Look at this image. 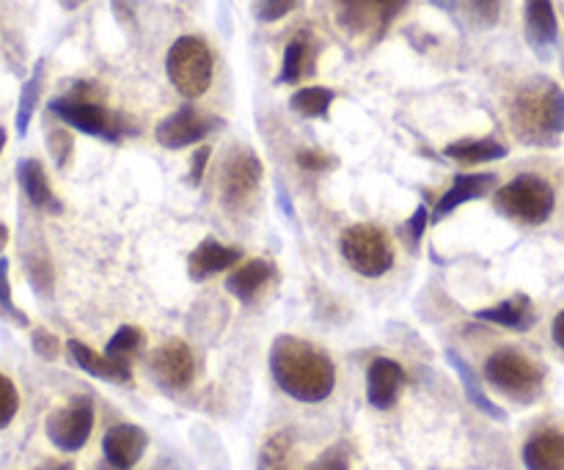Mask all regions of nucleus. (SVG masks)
<instances>
[{
    "mask_svg": "<svg viewBox=\"0 0 564 470\" xmlns=\"http://www.w3.org/2000/svg\"><path fill=\"white\" fill-rule=\"evenodd\" d=\"M297 9V0H253V14L259 22H279Z\"/></svg>",
    "mask_w": 564,
    "mask_h": 470,
    "instance_id": "obj_34",
    "label": "nucleus"
},
{
    "mask_svg": "<svg viewBox=\"0 0 564 470\" xmlns=\"http://www.w3.org/2000/svg\"><path fill=\"white\" fill-rule=\"evenodd\" d=\"M306 470H350V457H347L345 446H334L330 451L319 455Z\"/></svg>",
    "mask_w": 564,
    "mask_h": 470,
    "instance_id": "obj_38",
    "label": "nucleus"
},
{
    "mask_svg": "<svg viewBox=\"0 0 564 470\" xmlns=\"http://www.w3.org/2000/svg\"><path fill=\"white\" fill-rule=\"evenodd\" d=\"M36 470H75V466L72 462H44Z\"/></svg>",
    "mask_w": 564,
    "mask_h": 470,
    "instance_id": "obj_42",
    "label": "nucleus"
},
{
    "mask_svg": "<svg viewBox=\"0 0 564 470\" xmlns=\"http://www.w3.org/2000/svg\"><path fill=\"white\" fill-rule=\"evenodd\" d=\"M485 380L494 385L499 394L510 396V400L521 402V405H532L543 391V369L527 358L523 352L496 350L485 363Z\"/></svg>",
    "mask_w": 564,
    "mask_h": 470,
    "instance_id": "obj_5",
    "label": "nucleus"
},
{
    "mask_svg": "<svg viewBox=\"0 0 564 470\" xmlns=\"http://www.w3.org/2000/svg\"><path fill=\"white\" fill-rule=\"evenodd\" d=\"M213 50L202 36H180L169 50L165 72L176 91L185 99H198L213 83Z\"/></svg>",
    "mask_w": 564,
    "mask_h": 470,
    "instance_id": "obj_4",
    "label": "nucleus"
},
{
    "mask_svg": "<svg viewBox=\"0 0 564 470\" xmlns=\"http://www.w3.org/2000/svg\"><path fill=\"white\" fill-rule=\"evenodd\" d=\"M446 361H449V367L455 369L457 378H460V385H463V391H466L468 402H471V405L477 407V411H482L485 416L496 418V422H505L507 413L501 411V407L496 405V402L490 400L488 394H485V389H482V383H479L477 372H474V369L468 367V363L463 361V358L457 356V352H452V350H446Z\"/></svg>",
    "mask_w": 564,
    "mask_h": 470,
    "instance_id": "obj_22",
    "label": "nucleus"
},
{
    "mask_svg": "<svg viewBox=\"0 0 564 470\" xmlns=\"http://www.w3.org/2000/svg\"><path fill=\"white\" fill-rule=\"evenodd\" d=\"M494 204L505 218L523 226H543L554 215V187L538 174H521L494 193Z\"/></svg>",
    "mask_w": 564,
    "mask_h": 470,
    "instance_id": "obj_3",
    "label": "nucleus"
},
{
    "mask_svg": "<svg viewBox=\"0 0 564 470\" xmlns=\"http://www.w3.org/2000/svg\"><path fill=\"white\" fill-rule=\"evenodd\" d=\"M512 130L521 141L538 143L564 132V91L551 80H532L512 99Z\"/></svg>",
    "mask_w": 564,
    "mask_h": 470,
    "instance_id": "obj_2",
    "label": "nucleus"
},
{
    "mask_svg": "<svg viewBox=\"0 0 564 470\" xmlns=\"http://www.w3.org/2000/svg\"><path fill=\"white\" fill-rule=\"evenodd\" d=\"M270 372L275 385L303 405H319L334 394L336 367L319 347L297 339L279 336L270 347Z\"/></svg>",
    "mask_w": 564,
    "mask_h": 470,
    "instance_id": "obj_1",
    "label": "nucleus"
},
{
    "mask_svg": "<svg viewBox=\"0 0 564 470\" xmlns=\"http://www.w3.org/2000/svg\"><path fill=\"white\" fill-rule=\"evenodd\" d=\"M17 179H20V187L22 193H25L28 201H31V207L42 209V212H50V215L64 212V204L58 201V196H55L53 187H50L47 174H44V165L39 163V160L33 157L20 160V165H17Z\"/></svg>",
    "mask_w": 564,
    "mask_h": 470,
    "instance_id": "obj_17",
    "label": "nucleus"
},
{
    "mask_svg": "<svg viewBox=\"0 0 564 470\" xmlns=\"http://www.w3.org/2000/svg\"><path fill=\"white\" fill-rule=\"evenodd\" d=\"M273 278V262H268V259H251V262L240 264V267L226 278V289H229L240 303H253L264 289H268V284Z\"/></svg>",
    "mask_w": 564,
    "mask_h": 470,
    "instance_id": "obj_19",
    "label": "nucleus"
},
{
    "mask_svg": "<svg viewBox=\"0 0 564 470\" xmlns=\"http://www.w3.org/2000/svg\"><path fill=\"white\" fill-rule=\"evenodd\" d=\"M408 383L405 369L391 358H375L367 372V402L375 411H391Z\"/></svg>",
    "mask_w": 564,
    "mask_h": 470,
    "instance_id": "obj_13",
    "label": "nucleus"
},
{
    "mask_svg": "<svg viewBox=\"0 0 564 470\" xmlns=\"http://www.w3.org/2000/svg\"><path fill=\"white\" fill-rule=\"evenodd\" d=\"M264 168L257 154L246 146H237L226 154V163L220 168V201L226 209H242L251 204L259 193Z\"/></svg>",
    "mask_w": 564,
    "mask_h": 470,
    "instance_id": "obj_8",
    "label": "nucleus"
},
{
    "mask_svg": "<svg viewBox=\"0 0 564 470\" xmlns=\"http://www.w3.org/2000/svg\"><path fill=\"white\" fill-rule=\"evenodd\" d=\"M50 113L58 116L64 124L75 127L77 132H86V135L102 138V141H119L127 132L124 121L116 113H110L108 108H102L94 99H83L69 94V97H58L50 102Z\"/></svg>",
    "mask_w": 564,
    "mask_h": 470,
    "instance_id": "obj_7",
    "label": "nucleus"
},
{
    "mask_svg": "<svg viewBox=\"0 0 564 470\" xmlns=\"http://www.w3.org/2000/svg\"><path fill=\"white\" fill-rule=\"evenodd\" d=\"M494 182H496L494 174H460V176H455V182H452L449 190H446L444 196H441V201L435 204L433 220L449 218V215L455 212L457 207L474 201V198H482L485 193L494 187Z\"/></svg>",
    "mask_w": 564,
    "mask_h": 470,
    "instance_id": "obj_20",
    "label": "nucleus"
},
{
    "mask_svg": "<svg viewBox=\"0 0 564 470\" xmlns=\"http://www.w3.org/2000/svg\"><path fill=\"white\" fill-rule=\"evenodd\" d=\"M0 317L6 323L17 325V328H28V317L14 306V297H11V284H9V259L0 256Z\"/></svg>",
    "mask_w": 564,
    "mask_h": 470,
    "instance_id": "obj_31",
    "label": "nucleus"
},
{
    "mask_svg": "<svg viewBox=\"0 0 564 470\" xmlns=\"http://www.w3.org/2000/svg\"><path fill=\"white\" fill-rule=\"evenodd\" d=\"M242 259V248L226 245V242L215 240V237H207L196 245V251L187 256V275L196 284H204V281L215 278L218 273H226V270L235 267Z\"/></svg>",
    "mask_w": 564,
    "mask_h": 470,
    "instance_id": "obj_14",
    "label": "nucleus"
},
{
    "mask_svg": "<svg viewBox=\"0 0 564 470\" xmlns=\"http://www.w3.org/2000/svg\"><path fill=\"white\" fill-rule=\"evenodd\" d=\"M31 345H33V352H36L39 358H44V361H55V358L61 356L58 336H53L50 330H44V328L33 330Z\"/></svg>",
    "mask_w": 564,
    "mask_h": 470,
    "instance_id": "obj_36",
    "label": "nucleus"
},
{
    "mask_svg": "<svg viewBox=\"0 0 564 470\" xmlns=\"http://www.w3.org/2000/svg\"><path fill=\"white\" fill-rule=\"evenodd\" d=\"M224 121L218 116H209L196 110L193 105H185V108L174 110L171 116H165L158 127H154V138H158L160 146L165 149H187L202 143L204 138L213 135L215 130H220Z\"/></svg>",
    "mask_w": 564,
    "mask_h": 470,
    "instance_id": "obj_10",
    "label": "nucleus"
},
{
    "mask_svg": "<svg viewBox=\"0 0 564 470\" xmlns=\"http://www.w3.org/2000/svg\"><path fill=\"white\" fill-rule=\"evenodd\" d=\"M430 3L438 6V9H452V6H455V3H452V0H430Z\"/></svg>",
    "mask_w": 564,
    "mask_h": 470,
    "instance_id": "obj_45",
    "label": "nucleus"
},
{
    "mask_svg": "<svg viewBox=\"0 0 564 470\" xmlns=\"http://www.w3.org/2000/svg\"><path fill=\"white\" fill-rule=\"evenodd\" d=\"M427 223H430V212H427V207H424V204H419L416 212H413V215H411V220H408V223H405L408 245L416 248L419 242H422L424 229H427Z\"/></svg>",
    "mask_w": 564,
    "mask_h": 470,
    "instance_id": "obj_39",
    "label": "nucleus"
},
{
    "mask_svg": "<svg viewBox=\"0 0 564 470\" xmlns=\"http://www.w3.org/2000/svg\"><path fill=\"white\" fill-rule=\"evenodd\" d=\"M339 251L350 270H356L364 278H380L394 267V248L380 226H347L339 237Z\"/></svg>",
    "mask_w": 564,
    "mask_h": 470,
    "instance_id": "obj_6",
    "label": "nucleus"
},
{
    "mask_svg": "<svg viewBox=\"0 0 564 470\" xmlns=\"http://www.w3.org/2000/svg\"><path fill=\"white\" fill-rule=\"evenodd\" d=\"M314 55H317V50H314L308 33H297L284 50V64H281L279 83L292 86V83L301 80L303 75H314Z\"/></svg>",
    "mask_w": 564,
    "mask_h": 470,
    "instance_id": "obj_24",
    "label": "nucleus"
},
{
    "mask_svg": "<svg viewBox=\"0 0 564 470\" xmlns=\"http://www.w3.org/2000/svg\"><path fill=\"white\" fill-rule=\"evenodd\" d=\"M20 411V394L6 374H0V429L9 427Z\"/></svg>",
    "mask_w": 564,
    "mask_h": 470,
    "instance_id": "obj_33",
    "label": "nucleus"
},
{
    "mask_svg": "<svg viewBox=\"0 0 564 470\" xmlns=\"http://www.w3.org/2000/svg\"><path fill=\"white\" fill-rule=\"evenodd\" d=\"M61 6H64L66 11H75V9H80L83 3H88V0H58Z\"/></svg>",
    "mask_w": 564,
    "mask_h": 470,
    "instance_id": "obj_43",
    "label": "nucleus"
},
{
    "mask_svg": "<svg viewBox=\"0 0 564 470\" xmlns=\"http://www.w3.org/2000/svg\"><path fill=\"white\" fill-rule=\"evenodd\" d=\"M479 319H485V323H494V325H501V328H510V330H529L534 325V308H532V300H529L527 295H516L510 297V300L499 303V306L494 308H482V311H477Z\"/></svg>",
    "mask_w": 564,
    "mask_h": 470,
    "instance_id": "obj_23",
    "label": "nucleus"
},
{
    "mask_svg": "<svg viewBox=\"0 0 564 470\" xmlns=\"http://www.w3.org/2000/svg\"><path fill=\"white\" fill-rule=\"evenodd\" d=\"M147 444L149 438L141 427H135V424H116V427H110L105 433L102 455L113 466L130 470L143 457Z\"/></svg>",
    "mask_w": 564,
    "mask_h": 470,
    "instance_id": "obj_15",
    "label": "nucleus"
},
{
    "mask_svg": "<svg viewBox=\"0 0 564 470\" xmlns=\"http://www.w3.org/2000/svg\"><path fill=\"white\" fill-rule=\"evenodd\" d=\"M554 341L564 350V311L556 314L554 319Z\"/></svg>",
    "mask_w": 564,
    "mask_h": 470,
    "instance_id": "obj_41",
    "label": "nucleus"
},
{
    "mask_svg": "<svg viewBox=\"0 0 564 470\" xmlns=\"http://www.w3.org/2000/svg\"><path fill=\"white\" fill-rule=\"evenodd\" d=\"M334 99H336V94L330 91V88L308 86V88H301V91L292 94L290 108L295 110L297 116H306V119H325L330 110V105H334Z\"/></svg>",
    "mask_w": 564,
    "mask_h": 470,
    "instance_id": "obj_27",
    "label": "nucleus"
},
{
    "mask_svg": "<svg viewBox=\"0 0 564 470\" xmlns=\"http://www.w3.org/2000/svg\"><path fill=\"white\" fill-rule=\"evenodd\" d=\"M523 17H527L529 44L545 58L560 39L554 0H523Z\"/></svg>",
    "mask_w": 564,
    "mask_h": 470,
    "instance_id": "obj_16",
    "label": "nucleus"
},
{
    "mask_svg": "<svg viewBox=\"0 0 564 470\" xmlns=\"http://www.w3.org/2000/svg\"><path fill=\"white\" fill-rule=\"evenodd\" d=\"M25 273H28V281L33 284V289L39 292V295H50V289H53V267H50L47 256L44 253H39L36 259H28L25 262Z\"/></svg>",
    "mask_w": 564,
    "mask_h": 470,
    "instance_id": "obj_32",
    "label": "nucleus"
},
{
    "mask_svg": "<svg viewBox=\"0 0 564 470\" xmlns=\"http://www.w3.org/2000/svg\"><path fill=\"white\" fill-rule=\"evenodd\" d=\"M209 154H213V149L202 146L191 157V174H187V182H191V185H198V182H202L204 168H207V163H209Z\"/></svg>",
    "mask_w": 564,
    "mask_h": 470,
    "instance_id": "obj_40",
    "label": "nucleus"
},
{
    "mask_svg": "<svg viewBox=\"0 0 564 470\" xmlns=\"http://www.w3.org/2000/svg\"><path fill=\"white\" fill-rule=\"evenodd\" d=\"M3 146H6V138H3V141H0V152H3Z\"/></svg>",
    "mask_w": 564,
    "mask_h": 470,
    "instance_id": "obj_47",
    "label": "nucleus"
},
{
    "mask_svg": "<svg viewBox=\"0 0 564 470\" xmlns=\"http://www.w3.org/2000/svg\"><path fill=\"white\" fill-rule=\"evenodd\" d=\"M510 149L505 143H499L496 138H471V141H457L449 143L444 149V154L449 160H457V163L477 165V163H494V160L507 157Z\"/></svg>",
    "mask_w": 564,
    "mask_h": 470,
    "instance_id": "obj_25",
    "label": "nucleus"
},
{
    "mask_svg": "<svg viewBox=\"0 0 564 470\" xmlns=\"http://www.w3.org/2000/svg\"><path fill=\"white\" fill-rule=\"evenodd\" d=\"M149 369L165 391H185L196 378V358L185 341L169 339L152 352Z\"/></svg>",
    "mask_w": 564,
    "mask_h": 470,
    "instance_id": "obj_12",
    "label": "nucleus"
},
{
    "mask_svg": "<svg viewBox=\"0 0 564 470\" xmlns=\"http://www.w3.org/2000/svg\"><path fill=\"white\" fill-rule=\"evenodd\" d=\"M42 80H44V61H36L31 77L25 80L20 91V105H17V135L25 138L28 127H31L33 113H36L39 97H42Z\"/></svg>",
    "mask_w": 564,
    "mask_h": 470,
    "instance_id": "obj_26",
    "label": "nucleus"
},
{
    "mask_svg": "<svg viewBox=\"0 0 564 470\" xmlns=\"http://www.w3.org/2000/svg\"><path fill=\"white\" fill-rule=\"evenodd\" d=\"M97 470H127V468H119V466H113V462H108V460H105L102 466H99Z\"/></svg>",
    "mask_w": 564,
    "mask_h": 470,
    "instance_id": "obj_46",
    "label": "nucleus"
},
{
    "mask_svg": "<svg viewBox=\"0 0 564 470\" xmlns=\"http://www.w3.org/2000/svg\"><path fill=\"white\" fill-rule=\"evenodd\" d=\"M405 6L408 0H339L336 22L350 36L380 39Z\"/></svg>",
    "mask_w": 564,
    "mask_h": 470,
    "instance_id": "obj_9",
    "label": "nucleus"
},
{
    "mask_svg": "<svg viewBox=\"0 0 564 470\" xmlns=\"http://www.w3.org/2000/svg\"><path fill=\"white\" fill-rule=\"evenodd\" d=\"M6 245H9V229H6V226L0 223V251H3Z\"/></svg>",
    "mask_w": 564,
    "mask_h": 470,
    "instance_id": "obj_44",
    "label": "nucleus"
},
{
    "mask_svg": "<svg viewBox=\"0 0 564 470\" xmlns=\"http://www.w3.org/2000/svg\"><path fill=\"white\" fill-rule=\"evenodd\" d=\"M143 347V330L135 328V325H124V328H119L113 334V339L108 341V347H105V356L116 358V361H124L130 363L132 356H138Z\"/></svg>",
    "mask_w": 564,
    "mask_h": 470,
    "instance_id": "obj_29",
    "label": "nucleus"
},
{
    "mask_svg": "<svg viewBox=\"0 0 564 470\" xmlns=\"http://www.w3.org/2000/svg\"><path fill=\"white\" fill-rule=\"evenodd\" d=\"M66 350H69L72 361H75L83 372L91 374V378L108 380V383H130L132 380L130 363L116 361V358L110 356H99V352H94L91 347L83 345V341L69 339L66 341Z\"/></svg>",
    "mask_w": 564,
    "mask_h": 470,
    "instance_id": "obj_18",
    "label": "nucleus"
},
{
    "mask_svg": "<svg viewBox=\"0 0 564 470\" xmlns=\"http://www.w3.org/2000/svg\"><path fill=\"white\" fill-rule=\"evenodd\" d=\"M523 466L527 470H564V433L543 429L532 435L523 446Z\"/></svg>",
    "mask_w": 564,
    "mask_h": 470,
    "instance_id": "obj_21",
    "label": "nucleus"
},
{
    "mask_svg": "<svg viewBox=\"0 0 564 470\" xmlns=\"http://www.w3.org/2000/svg\"><path fill=\"white\" fill-rule=\"evenodd\" d=\"M292 435L275 433L264 440L262 451H259L257 470H290L292 466Z\"/></svg>",
    "mask_w": 564,
    "mask_h": 470,
    "instance_id": "obj_28",
    "label": "nucleus"
},
{
    "mask_svg": "<svg viewBox=\"0 0 564 470\" xmlns=\"http://www.w3.org/2000/svg\"><path fill=\"white\" fill-rule=\"evenodd\" d=\"M295 160L303 171H308V174H323V171L336 168V160L317 152V149H301V152L295 154Z\"/></svg>",
    "mask_w": 564,
    "mask_h": 470,
    "instance_id": "obj_37",
    "label": "nucleus"
},
{
    "mask_svg": "<svg viewBox=\"0 0 564 470\" xmlns=\"http://www.w3.org/2000/svg\"><path fill=\"white\" fill-rule=\"evenodd\" d=\"M47 438L61 451H80L94 429V402L88 396H75L66 407L47 418Z\"/></svg>",
    "mask_w": 564,
    "mask_h": 470,
    "instance_id": "obj_11",
    "label": "nucleus"
},
{
    "mask_svg": "<svg viewBox=\"0 0 564 470\" xmlns=\"http://www.w3.org/2000/svg\"><path fill=\"white\" fill-rule=\"evenodd\" d=\"M457 6L477 28H494L501 20V0H457Z\"/></svg>",
    "mask_w": 564,
    "mask_h": 470,
    "instance_id": "obj_30",
    "label": "nucleus"
},
{
    "mask_svg": "<svg viewBox=\"0 0 564 470\" xmlns=\"http://www.w3.org/2000/svg\"><path fill=\"white\" fill-rule=\"evenodd\" d=\"M47 149L50 154H53L55 165H58V168H66L72 160V152H75V138L66 130H53L47 135Z\"/></svg>",
    "mask_w": 564,
    "mask_h": 470,
    "instance_id": "obj_35",
    "label": "nucleus"
}]
</instances>
